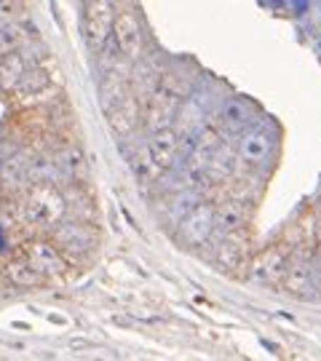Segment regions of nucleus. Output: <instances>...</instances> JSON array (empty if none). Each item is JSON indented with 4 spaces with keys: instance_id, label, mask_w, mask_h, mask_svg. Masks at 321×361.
Here are the masks:
<instances>
[{
    "instance_id": "obj_7",
    "label": "nucleus",
    "mask_w": 321,
    "mask_h": 361,
    "mask_svg": "<svg viewBox=\"0 0 321 361\" xmlns=\"http://www.w3.org/2000/svg\"><path fill=\"white\" fill-rule=\"evenodd\" d=\"M273 153V131H270L268 123H255L241 134L238 140V158L244 164H252V166H260L265 164Z\"/></svg>"
},
{
    "instance_id": "obj_21",
    "label": "nucleus",
    "mask_w": 321,
    "mask_h": 361,
    "mask_svg": "<svg viewBox=\"0 0 321 361\" xmlns=\"http://www.w3.org/2000/svg\"><path fill=\"white\" fill-rule=\"evenodd\" d=\"M319 46H321V40H319Z\"/></svg>"
},
{
    "instance_id": "obj_4",
    "label": "nucleus",
    "mask_w": 321,
    "mask_h": 361,
    "mask_svg": "<svg viewBox=\"0 0 321 361\" xmlns=\"http://www.w3.org/2000/svg\"><path fill=\"white\" fill-rule=\"evenodd\" d=\"M104 118L116 134L126 137L140 126V104L126 89L107 91L104 89Z\"/></svg>"
},
{
    "instance_id": "obj_1",
    "label": "nucleus",
    "mask_w": 321,
    "mask_h": 361,
    "mask_svg": "<svg viewBox=\"0 0 321 361\" xmlns=\"http://www.w3.org/2000/svg\"><path fill=\"white\" fill-rule=\"evenodd\" d=\"M67 214V201L56 185H30L19 201V217L32 228L56 231Z\"/></svg>"
},
{
    "instance_id": "obj_16",
    "label": "nucleus",
    "mask_w": 321,
    "mask_h": 361,
    "mask_svg": "<svg viewBox=\"0 0 321 361\" xmlns=\"http://www.w3.org/2000/svg\"><path fill=\"white\" fill-rule=\"evenodd\" d=\"M214 259H217V265L222 271H238L241 265L246 262V252L241 244H236L233 238H225L222 244L217 246V252H214Z\"/></svg>"
},
{
    "instance_id": "obj_17",
    "label": "nucleus",
    "mask_w": 321,
    "mask_h": 361,
    "mask_svg": "<svg viewBox=\"0 0 321 361\" xmlns=\"http://www.w3.org/2000/svg\"><path fill=\"white\" fill-rule=\"evenodd\" d=\"M56 158V166L62 174L67 177H80L86 171V155L80 153V147H73V145H64L59 153H54Z\"/></svg>"
},
{
    "instance_id": "obj_14",
    "label": "nucleus",
    "mask_w": 321,
    "mask_h": 361,
    "mask_svg": "<svg viewBox=\"0 0 321 361\" xmlns=\"http://www.w3.org/2000/svg\"><path fill=\"white\" fill-rule=\"evenodd\" d=\"M27 73V65L22 59V54H11L0 59V89L3 91H16L22 78Z\"/></svg>"
},
{
    "instance_id": "obj_9",
    "label": "nucleus",
    "mask_w": 321,
    "mask_h": 361,
    "mask_svg": "<svg viewBox=\"0 0 321 361\" xmlns=\"http://www.w3.org/2000/svg\"><path fill=\"white\" fill-rule=\"evenodd\" d=\"M25 255H27V262H30V268L43 276V279H52V276H59L64 271V257L62 252L56 249V244L52 241H30L25 246Z\"/></svg>"
},
{
    "instance_id": "obj_12",
    "label": "nucleus",
    "mask_w": 321,
    "mask_h": 361,
    "mask_svg": "<svg viewBox=\"0 0 321 361\" xmlns=\"http://www.w3.org/2000/svg\"><path fill=\"white\" fill-rule=\"evenodd\" d=\"M27 182L30 185H56L59 182V166L54 153H32L25 164Z\"/></svg>"
},
{
    "instance_id": "obj_15",
    "label": "nucleus",
    "mask_w": 321,
    "mask_h": 361,
    "mask_svg": "<svg viewBox=\"0 0 321 361\" xmlns=\"http://www.w3.org/2000/svg\"><path fill=\"white\" fill-rule=\"evenodd\" d=\"M6 279L11 286H19V289H35V286L43 284V276L30 268L27 259H13L6 265Z\"/></svg>"
},
{
    "instance_id": "obj_6",
    "label": "nucleus",
    "mask_w": 321,
    "mask_h": 361,
    "mask_svg": "<svg viewBox=\"0 0 321 361\" xmlns=\"http://www.w3.org/2000/svg\"><path fill=\"white\" fill-rule=\"evenodd\" d=\"M289 268V255L281 246H270L265 252H260L252 265H249V279L255 284H265V286H276L284 281V273Z\"/></svg>"
},
{
    "instance_id": "obj_19",
    "label": "nucleus",
    "mask_w": 321,
    "mask_h": 361,
    "mask_svg": "<svg viewBox=\"0 0 321 361\" xmlns=\"http://www.w3.org/2000/svg\"><path fill=\"white\" fill-rule=\"evenodd\" d=\"M22 25H8V27H0V59L3 56H11V54H19V46H22Z\"/></svg>"
},
{
    "instance_id": "obj_5",
    "label": "nucleus",
    "mask_w": 321,
    "mask_h": 361,
    "mask_svg": "<svg viewBox=\"0 0 321 361\" xmlns=\"http://www.w3.org/2000/svg\"><path fill=\"white\" fill-rule=\"evenodd\" d=\"M113 43L121 56L137 59L145 49V30H142V19L134 8H116V19H113Z\"/></svg>"
},
{
    "instance_id": "obj_18",
    "label": "nucleus",
    "mask_w": 321,
    "mask_h": 361,
    "mask_svg": "<svg viewBox=\"0 0 321 361\" xmlns=\"http://www.w3.org/2000/svg\"><path fill=\"white\" fill-rule=\"evenodd\" d=\"M222 118L231 126H246L252 121V104L244 99H231V102L222 104Z\"/></svg>"
},
{
    "instance_id": "obj_10",
    "label": "nucleus",
    "mask_w": 321,
    "mask_h": 361,
    "mask_svg": "<svg viewBox=\"0 0 321 361\" xmlns=\"http://www.w3.org/2000/svg\"><path fill=\"white\" fill-rule=\"evenodd\" d=\"M54 238H56V249L59 252L64 249L67 255H86L91 246L97 244L94 228L83 225V222H62L54 231Z\"/></svg>"
},
{
    "instance_id": "obj_8",
    "label": "nucleus",
    "mask_w": 321,
    "mask_h": 361,
    "mask_svg": "<svg viewBox=\"0 0 321 361\" xmlns=\"http://www.w3.org/2000/svg\"><path fill=\"white\" fill-rule=\"evenodd\" d=\"M214 233V207L212 204H195L180 222V235L185 244L198 246Z\"/></svg>"
},
{
    "instance_id": "obj_20",
    "label": "nucleus",
    "mask_w": 321,
    "mask_h": 361,
    "mask_svg": "<svg viewBox=\"0 0 321 361\" xmlns=\"http://www.w3.org/2000/svg\"><path fill=\"white\" fill-rule=\"evenodd\" d=\"M16 16H19V8L11 6V3H0V27L16 25Z\"/></svg>"
},
{
    "instance_id": "obj_11",
    "label": "nucleus",
    "mask_w": 321,
    "mask_h": 361,
    "mask_svg": "<svg viewBox=\"0 0 321 361\" xmlns=\"http://www.w3.org/2000/svg\"><path fill=\"white\" fill-rule=\"evenodd\" d=\"M284 286L295 297H313L316 295V271L308 259H295L284 273Z\"/></svg>"
},
{
    "instance_id": "obj_2",
    "label": "nucleus",
    "mask_w": 321,
    "mask_h": 361,
    "mask_svg": "<svg viewBox=\"0 0 321 361\" xmlns=\"http://www.w3.org/2000/svg\"><path fill=\"white\" fill-rule=\"evenodd\" d=\"M142 161L137 164V169H142L147 177H155L161 171H166L177 155H180V137L174 129H164V131H153L147 140H145V147H142Z\"/></svg>"
},
{
    "instance_id": "obj_3",
    "label": "nucleus",
    "mask_w": 321,
    "mask_h": 361,
    "mask_svg": "<svg viewBox=\"0 0 321 361\" xmlns=\"http://www.w3.org/2000/svg\"><path fill=\"white\" fill-rule=\"evenodd\" d=\"M113 19H116V6L113 3H86L83 6V38L94 51H104L113 40Z\"/></svg>"
},
{
    "instance_id": "obj_13",
    "label": "nucleus",
    "mask_w": 321,
    "mask_h": 361,
    "mask_svg": "<svg viewBox=\"0 0 321 361\" xmlns=\"http://www.w3.org/2000/svg\"><path fill=\"white\" fill-rule=\"evenodd\" d=\"M246 222V209L236 201H225L219 209H214V231L219 233H236L241 231Z\"/></svg>"
}]
</instances>
